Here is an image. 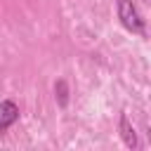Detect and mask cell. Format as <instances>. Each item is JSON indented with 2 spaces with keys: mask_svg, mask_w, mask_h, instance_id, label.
I'll list each match as a JSON object with an SVG mask.
<instances>
[{
  "mask_svg": "<svg viewBox=\"0 0 151 151\" xmlns=\"http://www.w3.org/2000/svg\"><path fill=\"white\" fill-rule=\"evenodd\" d=\"M54 92H59V104H66V83H64V80H59V83H57Z\"/></svg>",
  "mask_w": 151,
  "mask_h": 151,
  "instance_id": "4",
  "label": "cell"
},
{
  "mask_svg": "<svg viewBox=\"0 0 151 151\" xmlns=\"http://www.w3.org/2000/svg\"><path fill=\"white\" fill-rule=\"evenodd\" d=\"M120 134H123V142H125L130 149L137 146V134H134V130H132V125H130V120H127L125 113L120 116Z\"/></svg>",
  "mask_w": 151,
  "mask_h": 151,
  "instance_id": "3",
  "label": "cell"
},
{
  "mask_svg": "<svg viewBox=\"0 0 151 151\" xmlns=\"http://www.w3.org/2000/svg\"><path fill=\"white\" fill-rule=\"evenodd\" d=\"M19 118V109L14 101H0V132H5L9 125H14Z\"/></svg>",
  "mask_w": 151,
  "mask_h": 151,
  "instance_id": "2",
  "label": "cell"
},
{
  "mask_svg": "<svg viewBox=\"0 0 151 151\" xmlns=\"http://www.w3.org/2000/svg\"><path fill=\"white\" fill-rule=\"evenodd\" d=\"M118 17L123 21V26L132 33H144V21L134 7L132 0H118Z\"/></svg>",
  "mask_w": 151,
  "mask_h": 151,
  "instance_id": "1",
  "label": "cell"
}]
</instances>
